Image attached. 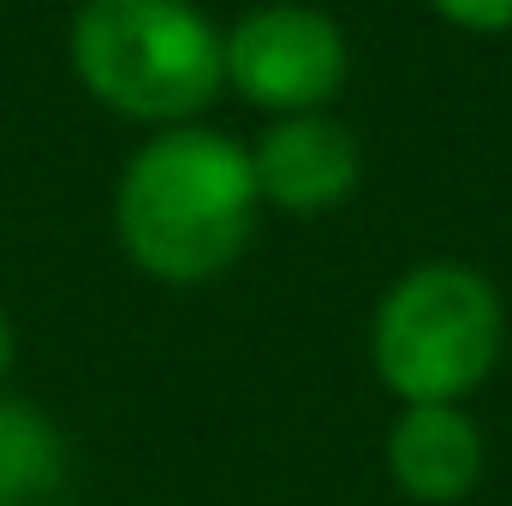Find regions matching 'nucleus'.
<instances>
[{
    "label": "nucleus",
    "mask_w": 512,
    "mask_h": 506,
    "mask_svg": "<svg viewBox=\"0 0 512 506\" xmlns=\"http://www.w3.org/2000/svg\"><path fill=\"white\" fill-rule=\"evenodd\" d=\"M256 209L251 149L197 120L155 131L114 185L120 251L161 286L221 280L251 245Z\"/></svg>",
    "instance_id": "f257e3e1"
},
{
    "label": "nucleus",
    "mask_w": 512,
    "mask_h": 506,
    "mask_svg": "<svg viewBox=\"0 0 512 506\" xmlns=\"http://www.w3.org/2000/svg\"><path fill=\"white\" fill-rule=\"evenodd\" d=\"M72 78L131 126H191L227 90V36L197 0H84L66 24Z\"/></svg>",
    "instance_id": "f03ea898"
},
{
    "label": "nucleus",
    "mask_w": 512,
    "mask_h": 506,
    "mask_svg": "<svg viewBox=\"0 0 512 506\" xmlns=\"http://www.w3.org/2000/svg\"><path fill=\"white\" fill-rule=\"evenodd\" d=\"M507 346L501 292L465 262H417L387 286L370 358L399 405H459Z\"/></svg>",
    "instance_id": "7ed1b4c3"
},
{
    "label": "nucleus",
    "mask_w": 512,
    "mask_h": 506,
    "mask_svg": "<svg viewBox=\"0 0 512 506\" xmlns=\"http://www.w3.org/2000/svg\"><path fill=\"white\" fill-rule=\"evenodd\" d=\"M346 36L322 6L268 0L227 30V84L274 120L316 114L346 84Z\"/></svg>",
    "instance_id": "20e7f679"
},
{
    "label": "nucleus",
    "mask_w": 512,
    "mask_h": 506,
    "mask_svg": "<svg viewBox=\"0 0 512 506\" xmlns=\"http://www.w3.org/2000/svg\"><path fill=\"white\" fill-rule=\"evenodd\" d=\"M251 173H256V197L280 215H328L358 191L364 173V149L358 137L328 120V108L316 114H286L268 120V131L251 143Z\"/></svg>",
    "instance_id": "39448f33"
},
{
    "label": "nucleus",
    "mask_w": 512,
    "mask_h": 506,
    "mask_svg": "<svg viewBox=\"0 0 512 506\" xmlns=\"http://www.w3.org/2000/svg\"><path fill=\"white\" fill-rule=\"evenodd\" d=\"M387 471L411 501L459 506L483 477V429L459 405H405L387 429Z\"/></svg>",
    "instance_id": "423d86ee"
},
{
    "label": "nucleus",
    "mask_w": 512,
    "mask_h": 506,
    "mask_svg": "<svg viewBox=\"0 0 512 506\" xmlns=\"http://www.w3.org/2000/svg\"><path fill=\"white\" fill-rule=\"evenodd\" d=\"M0 506H72V447L66 429L0 387Z\"/></svg>",
    "instance_id": "0eeeda50"
},
{
    "label": "nucleus",
    "mask_w": 512,
    "mask_h": 506,
    "mask_svg": "<svg viewBox=\"0 0 512 506\" xmlns=\"http://www.w3.org/2000/svg\"><path fill=\"white\" fill-rule=\"evenodd\" d=\"M453 30H471V36H501L512 30V0H429Z\"/></svg>",
    "instance_id": "6e6552de"
},
{
    "label": "nucleus",
    "mask_w": 512,
    "mask_h": 506,
    "mask_svg": "<svg viewBox=\"0 0 512 506\" xmlns=\"http://www.w3.org/2000/svg\"><path fill=\"white\" fill-rule=\"evenodd\" d=\"M12 358H18V328H12V316L0 304V381L12 376Z\"/></svg>",
    "instance_id": "1a4fd4ad"
}]
</instances>
